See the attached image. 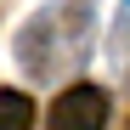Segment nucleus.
Masks as SVG:
<instances>
[{"mask_svg":"<svg viewBox=\"0 0 130 130\" xmlns=\"http://www.w3.org/2000/svg\"><path fill=\"white\" fill-rule=\"evenodd\" d=\"M45 130H107V91L102 85H68L51 102Z\"/></svg>","mask_w":130,"mask_h":130,"instance_id":"f257e3e1","label":"nucleus"},{"mask_svg":"<svg viewBox=\"0 0 130 130\" xmlns=\"http://www.w3.org/2000/svg\"><path fill=\"white\" fill-rule=\"evenodd\" d=\"M0 130H34V96L23 91H0Z\"/></svg>","mask_w":130,"mask_h":130,"instance_id":"f03ea898","label":"nucleus"},{"mask_svg":"<svg viewBox=\"0 0 130 130\" xmlns=\"http://www.w3.org/2000/svg\"><path fill=\"white\" fill-rule=\"evenodd\" d=\"M124 130H130V119H124Z\"/></svg>","mask_w":130,"mask_h":130,"instance_id":"7ed1b4c3","label":"nucleus"}]
</instances>
